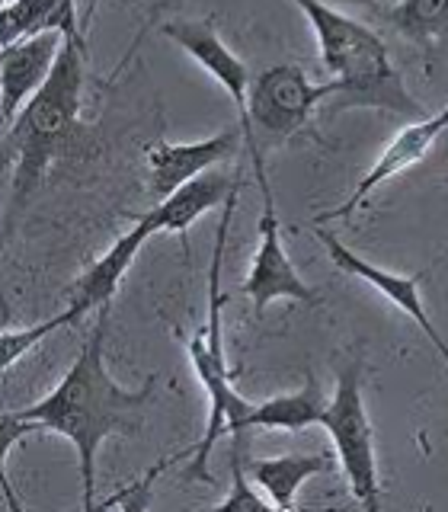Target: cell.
I'll return each instance as SVG.
<instances>
[{"mask_svg":"<svg viewBox=\"0 0 448 512\" xmlns=\"http://www.w3.org/2000/svg\"><path fill=\"white\" fill-rule=\"evenodd\" d=\"M327 400L320 384L314 378H308L301 391L292 394H279L269 397L263 404H253V410L247 413L244 429H285V432H301L308 426H320L324 423V410Z\"/></svg>","mask_w":448,"mask_h":512,"instance_id":"obj_17","label":"cell"},{"mask_svg":"<svg viewBox=\"0 0 448 512\" xmlns=\"http://www.w3.org/2000/svg\"><path fill=\"white\" fill-rule=\"evenodd\" d=\"M39 32H64L68 39L84 42L77 20V0H7L0 36L4 45L20 42Z\"/></svg>","mask_w":448,"mask_h":512,"instance_id":"obj_16","label":"cell"},{"mask_svg":"<svg viewBox=\"0 0 448 512\" xmlns=\"http://www.w3.org/2000/svg\"><path fill=\"white\" fill-rule=\"evenodd\" d=\"M317 237H320V244L327 247V256H330V263L336 269L346 272V276H356L359 282H368L375 292H381L384 298H388L394 308L404 311L413 324L426 333V340L439 349V356L448 362V343L442 340V333L436 330V324H432L429 314H426L423 292H420V276H400V272H391V269H381L375 263H368L365 256H359L356 250H349L340 237L324 231V228H317Z\"/></svg>","mask_w":448,"mask_h":512,"instance_id":"obj_12","label":"cell"},{"mask_svg":"<svg viewBox=\"0 0 448 512\" xmlns=\"http://www.w3.org/2000/svg\"><path fill=\"white\" fill-rule=\"evenodd\" d=\"M164 36L180 45L205 74H212L218 80L221 90L231 96V103L237 109V125L244 128L247 154L250 157H263L260 148H256V132H253L250 116H247L253 77L247 71V64L221 42L215 20H173V23H164Z\"/></svg>","mask_w":448,"mask_h":512,"instance_id":"obj_8","label":"cell"},{"mask_svg":"<svg viewBox=\"0 0 448 512\" xmlns=\"http://www.w3.org/2000/svg\"><path fill=\"white\" fill-rule=\"evenodd\" d=\"M340 93L343 84L333 77L317 84L298 64H272L250 84L247 116L253 132L260 128L269 138H292L320 103Z\"/></svg>","mask_w":448,"mask_h":512,"instance_id":"obj_7","label":"cell"},{"mask_svg":"<svg viewBox=\"0 0 448 512\" xmlns=\"http://www.w3.org/2000/svg\"><path fill=\"white\" fill-rule=\"evenodd\" d=\"M71 324H74V320H71L68 308H64L61 314L42 320V324H32V327H23V330L7 327L4 336H0V365H4V372H10V368L20 362L32 346L42 343L48 333H55L61 327H71Z\"/></svg>","mask_w":448,"mask_h":512,"instance_id":"obj_19","label":"cell"},{"mask_svg":"<svg viewBox=\"0 0 448 512\" xmlns=\"http://www.w3.org/2000/svg\"><path fill=\"white\" fill-rule=\"evenodd\" d=\"M365 365L362 359H349L340 375H336L333 397L327 400L324 426L333 439L336 461L349 480L352 500L375 512L381 503V474H378V455H375V432L365 410V391H362Z\"/></svg>","mask_w":448,"mask_h":512,"instance_id":"obj_5","label":"cell"},{"mask_svg":"<svg viewBox=\"0 0 448 512\" xmlns=\"http://www.w3.org/2000/svg\"><path fill=\"white\" fill-rule=\"evenodd\" d=\"M240 448H244V439H231V493L218 500L215 509H272L266 493L250 480Z\"/></svg>","mask_w":448,"mask_h":512,"instance_id":"obj_20","label":"cell"},{"mask_svg":"<svg viewBox=\"0 0 448 512\" xmlns=\"http://www.w3.org/2000/svg\"><path fill=\"white\" fill-rule=\"evenodd\" d=\"M64 42H68L64 32H39V36L4 45V52H0V116H4V128L20 116V109L52 77Z\"/></svg>","mask_w":448,"mask_h":512,"instance_id":"obj_11","label":"cell"},{"mask_svg":"<svg viewBox=\"0 0 448 512\" xmlns=\"http://www.w3.org/2000/svg\"><path fill=\"white\" fill-rule=\"evenodd\" d=\"M80 96H84V42L68 39L52 77L4 132L16 199H26L45 180L52 160L74 141L80 128Z\"/></svg>","mask_w":448,"mask_h":512,"instance_id":"obj_3","label":"cell"},{"mask_svg":"<svg viewBox=\"0 0 448 512\" xmlns=\"http://www.w3.org/2000/svg\"><path fill=\"white\" fill-rule=\"evenodd\" d=\"M250 164L256 170V186H260V196H263V215L256 221V231H260V247L253 253V263L240 292H244L253 301V311L260 317L272 301H301L308 308H317L320 304V292L311 288L298 276V269L292 266L282 244V221L276 215V199H272V186H269V176L263 167V157H250Z\"/></svg>","mask_w":448,"mask_h":512,"instance_id":"obj_6","label":"cell"},{"mask_svg":"<svg viewBox=\"0 0 448 512\" xmlns=\"http://www.w3.org/2000/svg\"><path fill=\"white\" fill-rule=\"evenodd\" d=\"M109 304L100 308L87 346L52 391L32 407L16 410L23 420L36 423L39 432H58L77 452L84 509H96V455L109 436H135L144 410L157 391V375H148L141 388H122L106 368Z\"/></svg>","mask_w":448,"mask_h":512,"instance_id":"obj_1","label":"cell"},{"mask_svg":"<svg viewBox=\"0 0 448 512\" xmlns=\"http://www.w3.org/2000/svg\"><path fill=\"white\" fill-rule=\"evenodd\" d=\"M448 128V106L442 112H436V116L429 119H416L410 122L407 128H400V132L394 135V141L378 154V160L372 164V170H368L362 180L356 183V189L349 192V199L343 205L336 208H327V212L317 215V224H327V221H346L349 215H356L359 208L368 202V196L384 186L388 180H394V176H400L404 170H410L413 164H420V160L429 154L432 144L439 141V135Z\"/></svg>","mask_w":448,"mask_h":512,"instance_id":"obj_9","label":"cell"},{"mask_svg":"<svg viewBox=\"0 0 448 512\" xmlns=\"http://www.w3.org/2000/svg\"><path fill=\"white\" fill-rule=\"evenodd\" d=\"M237 192L240 186L228 196V202L221 205V221L215 231V250H212V266H208V314L205 324L186 340L189 362L196 368V375L202 381V391L208 397V423H205V436L199 445L192 448V468L189 477H199L205 484H212V474H208V455L221 436L231 439H244V420L253 410V400H244L234 391V375L228 359H224V336H221V308L228 295L221 288V266H224V244H228V231L237 212Z\"/></svg>","mask_w":448,"mask_h":512,"instance_id":"obj_4","label":"cell"},{"mask_svg":"<svg viewBox=\"0 0 448 512\" xmlns=\"http://www.w3.org/2000/svg\"><path fill=\"white\" fill-rule=\"evenodd\" d=\"M244 141V128L231 125L221 128L218 135L202 138V141H154L144 148V160H148L151 170V192L154 199H167L173 189H180L183 183L196 180V176L208 173L212 167L224 164L234 151L237 144Z\"/></svg>","mask_w":448,"mask_h":512,"instance_id":"obj_10","label":"cell"},{"mask_svg":"<svg viewBox=\"0 0 448 512\" xmlns=\"http://www.w3.org/2000/svg\"><path fill=\"white\" fill-rule=\"evenodd\" d=\"M247 474L256 487L266 493L272 509H295L298 493L311 477L324 474L333 468L330 452H314V455H279V458H250Z\"/></svg>","mask_w":448,"mask_h":512,"instance_id":"obj_15","label":"cell"},{"mask_svg":"<svg viewBox=\"0 0 448 512\" xmlns=\"http://www.w3.org/2000/svg\"><path fill=\"white\" fill-rule=\"evenodd\" d=\"M157 231H154V224L144 218V215H138L135 218V224L128 228L116 244H112L100 260L96 263H90L87 269H84V276H80L77 282H74V288H71V301H68V314H71V320L74 324H80L84 320V314H90V311H100V308H106V304L116 298V292H119V285H122V279L128 276V269H132V263H135V256H138V250L148 244V240L154 237Z\"/></svg>","mask_w":448,"mask_h":512,"instance_id":"obj_13","label":"cell"},{"mask_svg":"<svg viewBox=\"0 0 448 512\" xmlns=\"http://www.w3.org/2000/svg\"><path fill=\"white\" fill-rule=\"evenodd\" d=\"M240 186V180L228 173H215L208 170L202 176H196V180L183 183L180 189H173L167 199H160L151 212H144V218H148L154 224V231H170V234H180L183 247L189 250L186 244V231L192 228V221H196L199 215H205L208 208L215 205H224L228 202L231 192Z\"/></svg>","mask_w":448,"mask_h":512,"instance_id":"obj_14","label":"cell"},{"mask_svg":"<svg viewBox=\"0 0 448 512\" xmlns=\"http://www.w3.org/2000/svg\"><path fill=\"white\" fill-rule=\"evenodd\" d=\"M384 16L410 42L448 45V0H397Z\"/></svg>","mask_w":448,"mask_h":512,"instance_id":"obj_18","label":"cell"},{"mask_svg":"<svg viewBox=\"0 0 448 512\" xmlns=\"http://www.w3.org/2000/svg\"><path fill=\"white\" fill-rule=\"evenodd\" d=\"M314 29L320 61L343 93L336 96V112L343 109H384L404 119H420L423 106L404 87V77L391 64L388 45L375 29L352 20L349 13L320 4V0H292Z\"/></svg>","mask_w":448,"mask_h":512,"instance_id":"obj_2","label":"cell"},{"mask_svg":"<svg viewBox=\"0 0 448 512\" xmlns=\"http://www.w3.org/2000/svg\"><path fill=\"white\" fill-rule=\"evenodd\" d=\"M320 4H327V7H336V10H375L378 7V0H320Z\"/></svg>","mask_w":448,"mask_h":512,"instance_id":"obj_21","label":"cell"}]
</instances>
